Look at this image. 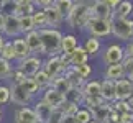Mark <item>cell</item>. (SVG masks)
I'll return each instance as SVG.
<instances>
[{
	"mask_svg": "<svg viewBox=\"0 0 133 123\" xmlns=\"http://www.w3.org/2000/svg\"><path fill=\"white\" fill-rule=\"evenodd\" d=\"M44 10V17H46V26L48 28H59L61 25L64 23V18L58 10L54 8V5L51 7H46L43 8Z\"/></svg>",
	"mask_w": 133,
	"mask_h": 123,
	"instance_id": "17",
	"label": "cell"
},
{
	"mask_svg": "<svg viewBox=\"0 0 133 123\" xmlns=\"http://www.w3.org/2000/svg\"><path fill=\"white\" fill-rule=\"evenodd\" d=\"M51 87H53V89H56L58 92H61V94H66V92L69 90V82L66 80V77L63 74L61 76H58V77H54L53 80H51Z\"/></svg>",
	"mask_w": 133,
	"mask_h": 123,
	"instance_id": "32",
	"label": "cell"
},
{
	"mask_svg": "<svg viewBox=\"0 0 133 123\" xmlns=\"http://www.w3.org/2000/svg\"><path fill=\"white\" fill-rule=\"evenodd\" d=\"M74 2H89V0H74Z\"/></svg>",
	"mask_w": 133,
	"mask_h": 123,
	"instance_id": "58",
	"label": "cell"
},
{
	"mask_svg": "<svg viewBox=\"0 0 133 123\" xmlns=\"http://www.w3.org/2000/svg\"><path fill=\"white\" fill-rule=\"evenodd\" d=\"M18 23H20V31H22V36L26 35L28 31H33L35 28V23H33V18L31 15H25V17H18Z\"/></svg>",
	"mask_w": 133,
	"mask_h": 123,
	"instance_id": "31",
	"label": "cell"
},
{
	"mask_svg": "<svg viewBox=\"0 0 133 123\" xmlns=\"http://www.w3.org/2000/svg\"><path fill=\"white\" fill-rule=\"evenodd\" d=\"M23 39H25V43L28 46L30 53L41 56V39H39L38 30H33V31H28L26 35H23Z\"/></svg>",
	"mask_w": 133,
	"mask_h": 123,
	"instance_id": "16",
	"label": "cell"
},
{
	"mask_svg": "<svg viewBox=\"0 0 133 123\" xmlns=\"http://www.w3.org/2000/svg\"><path fill=\"white\" fill-rule=\"evenodd\" d=\"M82 99H84V94L81 87H69V90L64 94V100L72 102V104L79 105V107L82 105Z\"/></svg>",
	"mask_w": 133,
	"mask_h": 123,
	"instance_id": "25",
	"label": "cell"
},
{
	"mask_svg": "<svg viewBox=\"0 0 133 123\" xmlns=\"http://www.w3.org/2000/svg\"><path fill=\"white\" fill-rule=\"evenodd\" d=\"M18 5H23V3H33V0H17Z\"/></svg>",
	"mask_w": 133,
	"mask_h": 123,
	"instance_id": "53",
	"label": "cell"
},
{
	"mask_svg": "<svg viewBox=\"0 0 133 123\" xmlns=\"http://www.w3.org/2000/svg\"><path fill=\"white\" fill-rule=\"evenodd\" d=\"M61 123H77L74 115H64L63 118H61Z\"/></svg>",
	"mask_w": 133,
	"mask_h": 123,
	"instance_id": "49",
	"label": "cell"
},
{
	"mask_svg": "<svg viewBox=\"0 0 133 123\" xmlns=\"http://www.w3.org/2000/svg\"><path fill=\"white\" fill-rule=\"evenodd\" d=\"M63 112H61V108L58 107V108H53V112H51V115H49V118L46 123H61V118H63Z\"/></svg>",
	"mask_w": 133,
	"mask_h": 123,
	"instance_id": "44",
	"label": "cell"
},
{
	"mask_svg": "<svg viewBox=\"0 0 133 123\" xmlns=\"http://www.w3.org/2000/svg\"><path fill=\"white\" fill-rule=\"evenodd\" d=\"M90 15L95 17V18L112 20V17H114V10H112L104 0H92L90 2Z\"/></svg>",
	"mask_w": 133,
	"mask_h": 123,
	"instance_id": "13",
	"label": "cell"
},
{
	"mask_svg": "<svg viewBox=\"0 0 133 123\" xmlns=\"http://www.w3.org/2000/svg\"><path fill=\"white\" fill-rule=\"evenodd\" d=\"M13 121L15 123H36V113H35L33 107L25 105V107H17L13 112Z\"/></svg>",
	"mask_w": 133,
	"mask_h": 123,
	"instance_id": "11",
	"label": "cell"
},
{
	"mask_svg": "<svg viewBox=\"0 0 133 123\" xmlns=\"http://www.w3.org/2000/svg\"><path fill=\"white\" fill-rule=\"evenodd\" d=\"M102 123H118V121H117V120H112V118H105Z\"/></svg>",
	"mask_w": 133,
	"mask_h": 123,
	"instance_id": "55",
	"label": "cell"
},
{
	"mask_svg": "<svg viewBox=\"0 0 133 123\" xmlns=\"http://www.w3.org/2000/svg\"><path fill=\"white\" fill-rule=\"evenodd\" d=\"M133 121V113L128 110V112H123V113H120L118 117V123H131Z\"/></svg>",
	"mask_w": 133,
	"mask_h": 123,
	"instance_id": "45",
	"label": "cell"
},
{
	"mask_svg": "<svg viewBox=\"0 0 133 123\" xmlns=\"http://www.w3.org/2000/svg\"><path fill=\"white\" fill-rule=\"evenodd\" d=\"M12 71H13V63L0 58V80H8Z\"/></svg>",
	"mask_w": 133,
	"mask_h": 123,
	"instance_id": "36",
	"label": "cell"
},
{
	"mask_svg": "<svg viewBox=\"0 0 133 123\" xmlns=\"http://www.w3.org/2000/svg\"><path fill=\"white\" fill-rule=\"evenodd\" d=\"M112 108L118 113H123V112H128L130 110V102L128 100H114L112 102Z\"/></svg>",
	"mask_w": 133,
	"mask_h": 123,
	"instance_id": "40",
	"label": "cell"
},
{
	"mask_svg": "<svg viewBox=\"0 0 133 123\" xmlns=\"http://www.w3.org/2000/svg\"><path fill=\"white\" fill-rule=\"evenodd\" d=\"M72 69L77 72L79 77L84 79V80H87L90 76H92V72H94V69H92L90 63H84V64H79V66H72Z\"/></svg>",
	"mask_w": 133,
	"mask_h": 123,
	"instance_id": "35",
	"label": "cell"
},
{
	"mask_svg": "<svg viewBox=\"0 0 133 123\" xmlns=\"http://www.w3.org/2000/svg\"><path fill=\"white\" fill-rule=\"evenodd\" d=\"M25 79V76H23V72L20 71L18 67H15L13 66V71H12V74H10V84H18V82H22Z\"/></svg>",
	"mask_w": 133,
	"mask_h": 123,
	"instance_id": "43",
	"label": "cell"
},
{
	"mask_svg": "<svg viewBox=\"0 0 133 123\" xmlns=\"http://www.w3.org/2000/svg\"><path fill=\"white\" fill-rule=\"evenodd\" d=\"M102 77L115 82V80H118V79L127 77V72H125V67L122 66V63L109 64V66H105V67H104V71H102Z\"/></svg>",
	"mask_w": 133,
	"mask_h": 123,
	"instance_id": "14",
	"label": "cell"
},
{
	"mask_svg": "<svg viewBox=\"0 0 133 123\" xmlns=\"http://www.w3.org/2000/svg\"><path fill=\"white\" fill-rule=\"evenodd\" d=\"M8 87H10V102L13 105L25 107V105H31L35 102V95L26 92L20 84H8Z\"/></svg>",
	"mask_w": 133,
	"mask_h": 123,
	"instance_id": "7",
	"label": "cell"
},
{
	"mask_svg": "<svg viewBox=\"0 0 133 123\" xmlns=\"http://www.w3.org/2000/svg\"><path fill=\"white\" fill-rule=\"evenodd\" d=\"M79 44L81 43H79V39H77V36H76L74 33H63V39H61V53L71 54Z\"/></svg>",
	"mask_w": 133,
	"mask_h": 123,
	"instance_id": "20",
	"label": "cell"
},
{
	"mask_svg": "<svg viewBox=\"0 0 133 123\" xmlns=\"http://www.w3.org/2000/svg\"><path fill=\"white\" fill-rule=\"evenodd\" d=\"M89 123H99V121H95V120H90V121H89Z\"/></svg>",
	"mask_w": 133,
	"mask_h": 123,
	"instance_id": "59",
	"label": "cell"
},
{
	"mask_svg": "<svg viewBox=\"0 0 133 123\" xmlns=\"http://www.w3.org/2000/svg\"><path fill=\"white\" fill-rule=\"evenodd\" d=\"M54 0H33V5L36 8H46V7H51Z\"/></svg>",
	"mask_w": 133,
	"mask_h": 123,
	"instance_id": "46",
	"label": "cell"
},
{
	"mask_svg": "<svg viewBox=\"0 0 133 123\" xmlns=\"http://www.w3.org/2000/svg\"><path fill=\"white\" fill-rule=\"evenodd\" d=\"M18 84L22 85L26 92H30L31 95H35V97L41 94V90H39V87H38L36 82H35V79H33V77H25L22 82H18Z\"/></svg>",
	"mask_w": 133,
	"mask_h": 123,
	"instance_id": "30",
	"label": "cell"
},
{
	"mask_svg": "<svg viewBox=\"0 0 133 123\" xmlns=\"http://www.w3.org/2000/svg\"><path fill=\"white\" fill-rule=\"evenodd\" d=\"M123 58H125V48H123V43H118V41L107 44L104 51H100V61L104 66L122 63Z\"/></svg>",
	"mask_w": 133,
	"mask_h": 123,
	"instance_id": "5",
	"label": "cell"
},
{
	"mask_svg": "<svg viewBox=\"0 0 133 123\" xmlns=\"http://www.w3.org/2000/svg\"><path fill=\"white\" fill-rule=\"evenodd\" d=\"M112 38H115L118 43H128L133 39V20L131 18H117L112 17Z\"/></svg>",
	"mask_w": 133,
	"mask_h": 123,
	"instance_id": "3",
	"label": "cell"
},
{
	"mask_svg": "<svg viewBox=\"0 0 133 123\" xmlns=\"http://www.w3.org/2000/svg\"><path fill=\"white\" fill-rule=\"evenodd\" d=\"M36 7H35L33 3H23V5H17V8H15V13L17 17H25V15H31Z\"/></svg>",
	"mask_w": 133,
	"mask_h": 123,
	"instance_id": "38",
	"label": "cell"
},
{
	"mask_svg": "<svg viewBox=\"0 0 133 123\" xmlns=\"http://www.w3.org/2000/svg\"><path fill=\"white\" fill-rule=\"evenodd\" d=\"M122 66L125 67V72L128 74V71L133 67V58H130V56H125L123 61H122Z\"/></svg>",
	"mask_w": 133,
	"mask_h": 123,
	"instance_id": "47",
	"label": "cell"
},
{
	"mask_svg": "<svg viewBox=\"0 0 133 123\" xmlns=\"http://www.w3.org/2000/svg\"><path fill=\"white\" fill-rule=\"evenodd\" d=\"M36 123H43V121H36Z\"/></svg>",
	"mask_w": 133,
	"mask_h": 123,
	"instance_id": "61",
	"label": "cell"
},
{
	"mask_svg": "<svg viewBox=\"0 0 133 123\" xmlns=\"http://www.w3.org/2000/svg\"><path fill=\"white\" fill-rule=\"evenodd\" d=\"M84 95H100V80L97 79H87L82 85Z\"/></svg>",
	"mask_w": 133,
	"mask_h": 123,
	"instance_id": "27",
	"label": "cell"
},
{
	"mask_svg": "<svg viewBox=\"0 0 133 123\" xmlns=\"http://www.w3.org/2000/svg\"><path fill=\"white\" fill-rule=\"evenodd\" d=\"M127 77H128L130 80H133V67H131V69L128 71V74H127Z\"/></svg>",
	"mask_w": 133,
	"mask_h": 123,
	"instance_id": "54",
	"label": "cell"
},
{
	"mask_svg": "<svg viewBox=\"0 0 133 123\" xmlns=\"http://www.w3.org/2000/svg\"><path fill=\"white\" fill-rule=\"evenodd\" d=\"M41 69L44 71L46 74L49 76V79L53 80L54 77H58V76L63 74V63H61V58L59 54H54V56H46V59H43V66Z\"/></svg>",
	"mask_w": 133,
	"mask_h": 123,
	"instance_id": "8",
	"label": "cell"
},
{
	"mask_svg": "<svg viewBox=\"0 0 133 123\" xmlns=\"http://www.w3.org/2000/svg\"><path fill=\"white\" fill-rule=\"evenodd\" d=\"M17 0H3L0 3V12L3 15H10V13H15V8H17Z\"/></svg>",
	"mask_w": 133,
	"mask_h": 123,
	"instance_id": "39",
	"label": "cell"
},
{
	"mask_svg": "<svg viewBox=\"0 0 133 123\" xmlns=\"http://www.w3.org/2000/svg\"><path fill=\"white\" fill-rule=\"evenodd\" d=\"M84 31L89 35V36H95L99 39H105L112 36V26H110V20L105 18H95L90 17V20L85 25Z\"/></svg>",
	"mask_w": 133,
	"mask_h": 123,
	"instance_id": "4",
	"label": "cell"
},
{
	"mask_svg": "<svg viewBox=\"0 0 133 123\" xmlns=\"http://www.w3.org/2000/svg\"><path fill=\"white\" fill-rule=\"evenodd\" d=\"M133 13V0H122L114 8V17L117 18H131Z\"/></svg>",
	"mask_w": 133,
	"mask_h": 123,
	"instance_id": "22",
	"label": "cell"
},
{
	"mask_svg": "<svg viewBox=\"0 0 133 123\" xmlns=\"http://www.w3.org/2000/svg\"><path fill=\"white\" fill-rule=\"evenodd\" d=\"M74 117H76V120H77V123H89L90 120H94L92 118L90 110L85 108V107H82V105L77 108V112L74 113Z\"/></svg>",
	"mask_w": 133,
	"mask_h": 123,
	"instance_id": "37",
	"label": "cell"
},
{
	"mask_svg": "<svg viewBox=\"0 0 133 123\" xmlns=\"http://www.w3.org/2000/svg\"><path fill=\"white\" fill-rule=\"evenodd\" d=\"M131 82H133V80H131ZM130 100H133V94H131V99H130Z\"/></svg>",
	"mask_w": 133,
	"mask_h": 123,
	"instance_id": "60",
	"label": "cell"
},
{
	"mask_svg": "<svg viewBox=\"0 0 133 123\" xmlns=\"http://www.w3.org/2000/svg\"><path fill=\"white\" fill-rule=\"evenodd\" d=\"M123 48H125V56H130V58H133V39L128 41V43H125Z\"/></svg>",
	"mask_w": 133,
	"mask_h": 123,
	"instance_id": "48",
	"label": "cell"
},
{
	"mask_svg": "<svg viewBox=\"0 0 133 123\" xmlns=\"http://www.w3.org/2000/svg\"><path fill=\"white\" fill-rule=\"evenodd\" d=\"M131 123H133V121H131Z\"/></svg>",
	"mask_w": 133,
	"mask_h": 123,
	"instance_id": "64",
	"label": "cell"
},
{
	"mask_svg": "<svg viewBox=\"0 0 133 123\" xmlns=\"http://www.w3.org/2000/svg\"><path fill=\"white\" fill-rule=\"evenodd\" d=\"M2 117H3V105H0V120H2Z\"/></svg>",
	"mask_w": 133,
	"mask_h": 123,
	"instance_id": "56",
	"label": "cell"
},
{
	"mask_svg": "<svg viewBox=\"0 0 133 123\" xmlns=\"http://www.w3.org/2000/svg\"><path fill=\"white\" fill-rule=\"evenodd\" d=\"M104 2H105L107 5H109V7H110L112 10H114V8L117 7V5H118V3L122 2V0H104Z\"/></svg>",
	"mask_w": 133,
	"mask_h": 123,
	"instance_id": "50",
	"label": "cell"
},
{
	"mask_svg": "<svg viewBox=\"0 0 133 123\" xmlns=\"http://www.w3.org/2000/svg\"><path fill=\"white\" fill-rule=\"evenodd\" d=\"M41 66H43V59L39 58L38 54H30L25 59L18 61V63L15 64V67H18L22 71L25 77H33V76L41 69Z\"/></svg>",
	"mask_w": 133,
	"mask_h": 123,
	"instance_id": "6",
	"label": "cell"
},
{
	"mask_svg": "<svg viewBox=\"0 0 133 123\" xmlns=\"http://www.w3.org/2000/svg\"><path fill=\"white\" fill-rule=\"evenodd\" d=\"M59 108H61V112H63V115H74L76 112H77L79 105L72 104V102H68V100H64V102H63V105H61Z\"/></svg>",
	"mask_w": 133,
	"mask_h": 123,
	"instance_id": "41",
	"label": "cell"
},
{
	"mask_svg": "<svg viewBox=\"0 0 133 123\" xmlns=\"http://www.w3.org/2000/svg\"><path fill=\"white\" fill-rule=\"evenodd\" d=\"M131 20H133V13H131Z\"/></svg>",
	"mask_w": 133,
	"mask_h": 123,
	"instance_id": "62",
	"label": "cell"
},
{
	"mask_svg": "<svg viewBox=\"0 0 133 123\" xmlns=\"http://www.w3.org/2000/svg\"><path fill=\"white\" fill-rule=\"evenodd\" d=\"M39 99L44 100L48 105H51L53 108H58V107L63 105L64 102V94H61V92H58L56 89H53V87H46V89L39 94Z\"/></svg>",
	"mask_w": 133,
	"mask_h": 123,
	"instance_id": "12",
	"label": "cell"
},
{
	"mask_svg": "<svg viewBox=\"0 0 133 123\" xmlns=\"http://www.w3.org/2000/svg\"><path fill=\"white\" fill-rule=\"evenodd\" d=\"M133 94V82L128 77L115 80V100H130Z\"/></svg>",
	"mask_w": 133,
	"mask_h": 123,
	"instance_id": "10",
	"label": "cell"
},
{
	"mask_svg": "<svg viewBox=\"0 0 133 123\" xmlns=\"http://www.w3.org/2000/svg\"><path fill=\"white\" fill-rule=\"evenodd\" d=\"M3 23H5V15L0 12V31L3 30Z\"/></svg>",
	"mask_w": 133,
	"mask_h": 123,
	"instance_id": "51",
	"label": "cell"
},
{
	"mask_svg": "<svg viewBox=\"0 0 133 123\" xmlns=\"http://www.w3.org/2000/svg\"><path fill=\"white\" fill-rule=\"evenodd\" d=\"M5 41H7V38L2 35V31H0V51H2V48H3V44H5Z\"/></svg>",
	"mask_w": 133,
	"mask_h": 123,
	"instance_id": "52",
	"label": "cell"
},
{
	"mask_svg": "<svg viewBox=\"0 0 133 123\" xmlns=\"http://www.w3.org/2000/svg\"><path fill=\"white\" fill-rule=\"evenodd\" d=\"M63 76L66 77V80L69 82V85L71 87H81L82 89V85H84V79H81L79 76H77V72L72 69V67H68V69H64V72H63Z\"/></svg>",
	"mask_w": 133,
	"mask_h": 123,
	"instance_id": "26",
	"label": "cell"
},
{
	"mask_svg": "<svg viewBox=\"0 0 133 123\" xmlns=\"http://www.w3.org/2000/svg\"><path fill=\"white\" fill-rule=\"evenodd\" d=\"M10 104V87L7 84H0V105Z\"/></svg>",
	"mask_w": 133,
	"mask_h": 123,
	"instance_id": "42",
	"label": "cell"
},
{
	"mask_svg": "<svg viewBox=\"0 0 133 123\" xmlns=\"http://www.w3.org/2000/svg\"><path fill=\"white\" fill-rule=\"evenodd\" d=\"M89 54L85 53V49L82 48V46H77L72 53L69 54V64H71V67L72 66H79V64H84V63H89Z\"/></svg>",
	"mask_w": 133,
	"mask_h": 123,
	"instance_id": "23",
	"label": "cell"
},
{
	"mask_svg": "<svg viewBox=\"0 0 133 123\" xmlns=\"http://www.w3.org/2000/svg\"><path fill=\"white\" fill-rule=\"evenodd\" d=\"M100 97L107 104H112L115 100V82L114 80H109V79L100 80Z\"/></svg>",
	"mask_w": 133,
	"mask_h": 123,
	"instance_id": "19",
	"label": "cell"
},
{
	"mask_svg": "<svg viewBox=\"0 0 133 123\" xmlns=\"http://www.w3.org/2000/svg\"><path fill=\"white\" fill-rule=\"evenodd\" d=\"M2 2H3V0H0V3H2Z\"/></svg>",
	"mask_w": 133,
	"mask_h": 123,
	"instance_id": "63",
	"label": "cell"
},
{
	"mask_svg": "<svg viewBox=\"0 0 133 123\" xmlns=\"http://www.w3.org/2000/svg\"><path fill=\"white\" fill-rule=\"evenodd\" d=\"M33 110H35V113H36L38 121L46 123L49 118V115H51V112H53V107L48 105L44 100H41L38 97V99H35V102H33Z\"/></svg>",
	"mask_w": 133,
	"mask_h": 123,
	"instance_id": "18",
	"label": "cell"
},
{
	"mask_svg": "<svg viewBox=\"0 0 133 123\" xmlns=\"http://www.w3.org/2000/svg\"><path fill=\"white\" fill-rule=\"evenodd\" d=\"M81 46L85 49V53L89 54V58L94 59V58H97V56H100V51H102V39L95 38V36H89V35H87V38L84 39V43L81 44Z\"/></svg>",
	"mask_w": 133,
	"mask_h": 123,
	"instance_id": "15",
	"label": "cell"
},
{
	"mask_svg": "<svg viewBox=\"0 0 133 123\" xmlns=\"http://www.w3.org/2000/svg\"><path fill=\"white\" fill-rule=\"evenodd\" d=\"M0 58L10 61V63H17V56H15V51H13V44H12V39H7L3 44L2 51H0Z\"/></svg>",
	"mask_w": 133,
	"mask_h": 123,
	"instance_id": "29",
	"label": "cell"
},
{
	"mask_svg": "<svg viewBox=\"0 0 133 123\" xmlns=\"http://www.w3.org/2000/svg\"><path fill=\"white\" fill-rule=\"evenodd\" d=\"M33 79H35V82L38 84V87H39V90H41V92L46 89V87H49V85H51V79H49V76L46 74L43 69H39L38 72L33 76Z\"/></svg>",
	"mask_w": 133,
	"mask_h": 123,
	"instance_id": "33",
	"label": "cell"
},
{
	"mask_svg": "<svg viewBox=\"0 0 133 123\" xmlns=\"http://www.w3.org/2000/svg\"><path fill=\"white\" fill-rule=\"evenodd\" d=\"M74 3H76L74 0H54V2H53L54 8L63 15V18L68 17V13L71 12V8L74 7Z\"/></svg>",
	"mask_w": 133,
	"mask_h": 123,
	"instance_id": "28",
	"label": "cell"
},
{
	"mask_svg": "<svg viewBox=\"0 0 133 123\" xmlns=\"http://www.w3.org/2000/svg\"><path fill=\"white\" fill-rule=\"evenodd\" d=\"M38 33L41 39V56H54L61 53L63 31L59 28H41Z\"/></svg>",
	"mask_w": 133,
	"mask_h": 123,
	"instance_id": "1",
	"label": "cell"
},
{
	"mask_svg": "<svg viewBox=\"0 0 133 123\" xmlns=\"http://www.w3.org/2000/svg\"><path fill=\"white\" fill-rule=\"evenodd\" d=\"M2 35L7 39H13V38L22 36V31H20V23H18V17H17V15H13V13L5 15V23H3Z\"/></svg>",
	"mask_w": 133,
	"mask_h": 123,
	"instance_id": "9",
	"label": "cell"
},
{
	"mask_svg": "<svg viewBox=\"0 0 133 123\" xmlns=\"http://www.w3.org/2000/svg\"><path fill=\"white\" fill-rule=\"evenodd\" d=\"M31 18H33V23H35V28H36V30L48 28V26H46V17H44V10L43 8H36V10H35V12L31 13Z\"/></svg>",
	"mask_w": 133,
	"mask_h": 123,
	"instance_id": "34",
	"label": "cell"
},
{
	"mask_svg": "<svg viewBox=\"0 0 133 123\" xmlns=\"http://www.w3.org/2000/svg\"><path fill=\"white\" fill-rule=\"evenodd\" d=\"M90 3L89 2H76L74 7L71 8L68 17L64 18V23L71 30H81L84 31L85 25L90 20Z\"/></svg>",
	"mask_w": 133,
	"mask_h": 123,
	"instance_id": "2",
	"label": "cell"
},
{
	"mask_svg": "<svg viewBox=\"0 0 133 123\" xmlns=\"http://www.w3.org/2000/svg\"><path fill=\"white\" fill-rule=\"evenodd\" d=\"M110 110H112L110 104H107V102H104V104H100V105L94 107V108H90V113H92V118H94L95 121L102 123V121H104V120L107 118V117H109Z\"/></svg>",
	"mask_w": 133,
	"mask_h": 123,
	"instance_id": "24",
	"label": "cell"
},
{
	"mask_svg": "<svg viewBox=\"0 0 133 123\" xmlns=\"http://www.w3.org/2000/svg\"><path fill=\"white\" fill-rule=\"evenodd\" d=\"M12 44H13L15 56H17V63H18V61H22V59H25L26 56L31 54V53H30V49H28V46H26V43H25L23 36L13 38V39H12Z\"/></svg>",
	"mask_w": 133,
	"mask_h": 123,
	"instance_id": "21",
	"label": "cell"
},
{
	"mask_svg": "<svg viewBox=\"0 0 133 123\" xmlns=\"http://www.w3.org/2000/svg\"><path fill=\"white\" fill-rule=\"evenodd\" d=\"M128 102H130V112L133 113V100H128Z\"/></svg>",
	"mask_w": 133,
	"mask_h": 123,
	"instance_id": "57",
	"label": "cell"
}]
</instances>
